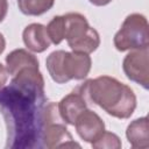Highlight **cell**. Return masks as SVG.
I'll return each mask as SVG.
<instances>
[{
    "label": "cell",
    "mask_w": 149,
    "mask_h": 149,
    "mask_svg": "<svg viewBox=\"0 0 149 149\" xmlns=\"http://www.w3.org/2000/svg\"><path fill=\"white\" fill-rule=\"evenodd\" d=\"M0 113L7 129L9 148H35L41 146L44 127L62 120L57 105L47 100L44 79L38 68L19 71L8 86L0 91Z\"/></svg>",
    "instance_id": "1"
},
{
    "label": "cell",
    "mask_w": 149,
    "mask_h": 149,
    "mask_svg": "<svg viewBox=\"0 0 149 149\" xmlns=\"http://www.w3.org/2000/svg\"><path fill=\"white\" fill-rule=\"evenodd\" d=\"M84 99L102 108L116 119H128L136 108V95L133 90L109 76L88 79L78 90Z\"/></svg>",
    "instance_id": "2"
},
{
    "label": "cell",
    "mask_w": 149,
    "mask_h": 149,
    "mask_svg": "<svg viewBox=\"0 0 149 149\" xmlns=\"http://www.w3.org/2000/svg\"><path fill=\"white\" fill-rule=\"evenodd\" d=\"M45 65L51 79L57 84H64L72 79H84L91 70L92 61L87 54L56 50L47 57Z\"/></svg>",
    "instance_id": "3"
},
{
    "label": "cell",
    "mask_w": 149,
    "mask_h": 149,
    "mask_svg": "<svg viewBox=\"0 0 149 149\" xmlns=\"http://www.w3.org/2000/svg\"><path fill=\"white\" fill-rule=\"evenodd\" d=\"M63 38L74 52L90 55L100 44L98 31L92 28L86 17L79 13H68L61 15Z\"/></svg>",
    "instance_id": "4"
},
{
    "label": "cell",
    "mask_w": 149,
    "mask_h": 149,
    "mask_svg": "<svg viewBox=\"0 0 149 149\" xmlns=\"http://www.w3.org/2000/svg\"><path fill=\"white\" fill-rule=\"evenodd\" d=\"M113 43L119 51L148 48L149 33L147 17L139 13L129 14L114 35Z\"/></svg>",
    "instance_id": "5"
},
{
    "label": "cell",
    "mask_w": 149,
    "mask_h": 149,
    "mask_svg": "<svg viewBox=\"0 0 149 149\" xmlns=\"http://www.w3.org/2000/svg\"><path fill=\"white\" fill-rule=\"evenodd\" d=\"M148 48L135 49L126 55L122 62V69L126 77L148 90L149 85V68H148Z\"/></svg>",
    "instance_id": "6"
},
{
    "label": "cell",
    "mask_w": 149,
    "mask_h": 149,
    "mask_svg": "<svg viewBox=\"0 0 149 149\" xmlns=\"http://www.w3.org/2000/svg\"><path fill=\"white\" fill-rule=\"evenodd\" d=\"M41 146L49 149L80 147V144L73 141L72 135L69 133L62 120H54L44 127L41 137Z\"/></svg>",
    "instance_id": "7"
},
{
    "label": "cell",
    "mask_w": 149,
    "mask_h": 149,
    "mask_svg": "<svg viewBox=\"0 0 149 149\" xmlns=\"http://www.w3.org/2000/svg\"><path fill=\"white\" fill-rule=\"evenodd\" d=\"M77 134L85 142H94L104 132L105 123L102 119L91 109H84L76 119L74 125Z\"/></svg>",
    "instance_id": "8"
},
{
    "label": "cell",
    "mask_w": 149,
    "mask_h": 149,
    "mask_svg": "<svg viewBox=\"0 0 149 149\" xmlns=\"http://www.w3.org/2000/svg\"><path fill=\"white\" fill-rule=\"evenodd\" d=\"M86 108H87L86 100L77 91L71 92L68 95H65L64 98H62V100L57 105L58 114H59L62 121L64 123H68L71 126L74 125L77 116Z\"/></svg>",
    "instance_id": "9"
},
{
    "label": "cell",
    "mask_w": 149,
    "mask_h": 149,
    "mask_svg": "<svg viewBox=\"0 0 149 149\" xmlns=\"http://www.w3.org/2000/svg\"><path fill=\"white\" fill-rule=\"evenodd\" d=\"M24 45L34 52H43L50 47V38L47 33V27L41 23H31L27 26L22 33Z\"/></svg>",
    "instance_id": "10"
},
{
    "label": "cell",
    "mask_w": 149,
    "mask_h": 149,
    "mask_svg": "<svg viewBox=\"0 0 149 149\" xmlns=\"http://www.w3.org/2000/svg\"><path fill=\"white\" fill-rule=\"evenodd\" d=\"M126 137L133 148L147 149L149 147L148 118H139L132 121L126 129Z\"/></svg>",
    "instance_id": "11"
},
{
    "label": "cell",
    "mask_w": 149,
    "mask_h": 149,
    "mask_svg": "<svg viewBox=\"0 0 149 149\" xmlns=\"http://www.w3.org/2000/svg\"><path fill=\"white\" fill-rule=\"evenodd\" d=\"M38 59L26 49H15L6 57V69L9 76H15L26 68H38Z\"/></svg>",
    "instance_id": "12"
},
{
    "label": "cell",
    "mask_w": 149,
    "mask_h": 149,
    "mask_svg": "<svg viewBox=\"0 0 149 149\" xmlns=\"http://www.w3.org/2000/svg\"><path fill=\"white\" fill-rule=\"evenodd\" d=\"M54 3L55 0H17L20 12L29 16H38L47 13Z\"/></svg>",
    "instance_id": "13"
},
{
    "label": "cell",
    "mask_w": 149,
    "mask_h": 149,
    "mask_svg": "<svg viewBox=\"0 0 149 149\" xmlns=\"http://www.w3.org/2000/svg\"><path fill=\"white\" fill-rule=\"evenodd\" d=\"M91 146L94 149H120L122 143L116 134L105 130Z\"/></svg>",
    "instance_id": "14"
},
{
    "label": "cell",
    "mask_w": 149,
    "mask_h": 149,
    "mask_svg": "<svg viewBox=\"0 0 149 149\" xmlns=\"http://www.w3.org/2000/svg\"><path fill=\"white\" fill-rule=\"evenodd\" d=\"M7 80H8V72H7V69L0 63V91L6 86Z\"/></svg>",
    "instance_id": "15"
},
{
    "label": "cell",
    "mask_w": 149,
    "mask_h": 149,
    "mask_svg": "<svg viewBox=\"0 0 149 149\" xmlns=\"http://www.w3.org/2000/svg\"><path fill=\"white\" fill-rule=\"evenodd\" d=\"M8 12V3L7 0H0V22H2Z\"/></svg>",
    "instance_id": "16"
},
{
    "label": "cell",
    "mask_w": 149,
    "mask_h": 149,
    "mask_svg": "<svg viewBox=\"0 0 149 149\" xmlns=\"http://www.w3.org/2000/svg\"><path fill=\"white\" fill-rule=\"evenodd\" d=\"M92 5H94V6H106V5H108L112 0H88Z\"/></svg>",
    "instance_id": "17"
},
{
    "label": "cell",
    "mask_w": 149,
    "mask_h": 149,
    "mask_svg": "<svg viewBox=\"0 0 149 149\" xmlns=\"http://www.w3.org/2000/svg\"><path fill=\"white\" fill-rule=\"evenodd\" d=\"M5 48H6V40H5L3 35L0 33V55L3 52Z\"/></svg>",
    "instance_id": "18"
}]
</instances>
